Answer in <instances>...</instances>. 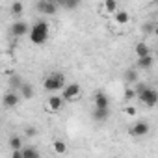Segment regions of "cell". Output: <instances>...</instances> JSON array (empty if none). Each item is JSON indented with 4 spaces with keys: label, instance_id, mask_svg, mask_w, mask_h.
Returning <instances> with one entry per match:
<instances>
[{
    "label": "cell",
    "instance_id": "25",
    "mask_svg": "<svg viewBox=\"0 0 158 158\" xmlns=\"http://www.w3.org/2000/svg\"><path fill=\"white\" fill-rule=\"evenodd\" d=\"M154 28H156V23H145L143 24V34H154Z\"/></svg>",
    "mask_w": 158,
    "mask_h": 158
},
{
    "label": "cell",
    "instance_id": "21",
    "mask_svg": "<svg viewBox=\"0 0 158 158\" xmlns=\"http://www.w3.org/2000/svg\"><path fill=\"white\" fill-rule=\"evenodd\" d=\"M23 10H24V6H23V2H19V0L11 4V15H13V17H19V15L23 13Z\"/></svg>",
    "mask_w": 158,
    "mask_h": 158
},
{
    "label": "cell",
    "instance_id": "14",
    "mask_svg": "<svg viewBox=\"0 0 158 158\" xmlns=\"http://www.w3.org/2000/svg\"><path fill=\"white\" fill-rule=\"evenodd\" d=\"M152 63H154V58H152V54H149V56L138 58L136 67H138V69H151V67H152Z\"/></svg>",
    "mask_w": 158,
    "mask_h": 158
},
{
    "label": "cell",
    "instance_id": "9",
    "mask_svg": "<svg viewBox=\"0 0 158 158\" xmlns=\"http://www.w3.org/2000/svg\"><path fill=\"white\" fill-rule=\"evenodd\" d=\"M11 34H13L15 37H23V35L30 34V28H28V24H26L24 21H15L13 26H11Z\"/></svg>",
    "mask_w": 158,
    "mask_h": 158
},
{
    "label": "cell",
    "instance_id": "2",
    "mask_svg": "<svg viewBox=\"0 0 158 158\" xmlns=\"http://www.w3.org/2000/svg\"><path fill=\"white\" fill-rule=\"evenodd\" d=\"M43 86L50 93H56V91L63 89V86H65V74L63 73H50V74H47L45 80H43Z\"/></svg>",
    "mask_w": 158,
    "mask_h": 158
},
{
    "label": "cell",
    "instance_id": "29",
    "mask_svg": "<svg viewBox=\"0 0 158 158\" xmlns=\"http://www.w3.org/2000/svg\"><path fill=\"white\" fill-rule=\"evenodd\" d=\"M154 37H158V24H156V28H154V34H152Z\"/></svg>",
    "mask_w": 158,
    "mask_h": 158
},
{
    "label": "cell",
    "instance_id": "11",
    "mask_svg": "<svg viewBox=\"0 0 158 158\" xmlns=\"http://www.w3.org/2000/svg\"><path fill=\"white\" fill-rule=\"evenodd\" d=\"M123 78H125V82H127L128 86H132V84H136V82H138V71H136L134 67H128V69H125Z\"/></svg>",
    "mask_w": 158,
    "mask_h": 158
},
{
    "label": "cell",
    "instance_id": "18",
    "mask_svg": "<svg viewBox=\"0 0 158 158\" xmlns=\"http://www.w3.org/2000/svg\"><path fill=\"white\" fill-rule=\"evenodd\" d=\"M52 147H54V152H56V154H65V152H67V145H65L63 139H56V141L52 143Z\"/></svg>",
    "mask_w": 158,
    "mask_h": 158
},
{
    "label": "cell",
    "instance_id": "6",
    "mask_svg": "<svg viewBox=\"0 0 158 158\" xmlns=\"http://www.w3.org/2000/svg\"><path fill=\"white\" fill-rule=\"evenodd\" d=\"M63 102H65V99H63L61 95H50V97L47 99L45 108H47L48 112H60V110L63 108Z\"/></svg>",
    "mask_w": 158,
    "mask_h": 158
},
{
    "label": "cell",
    "instance_id": "8",
    "mask_svg": "<svg viewBox=\"0 0 158 158\" xmlns=\"http://www.w3.org/2000/svg\"><path fill=\"white\" fill-rule=\"evenodd\" d=\"M21 99H23V97H21L15 89H11V91H8V93L4 95V106H6V108H15V106L21 102Z\"/></svg>",
    "mask_w": 158,
    "mask_h": 158
},
{
    "label": "cell",
    "instance_id": "27",
    "mask_svg": "<svg viewBox=\"0 0 158 158\" xmlns=\"http://www.w3.org/2000/svg\"><path fill=\"white\" fill-rule=\"evenodd\" d=\"M125 112H127V115H136V108H132V106H128Z\"/></svg>",
    "mask_w": 158,
    "mask_h": 158
},
{
    "label": "cell",
    "instance_id": "13",
    "mask_svg": "<svg viewBox=\"0 0 158 158\" xmlns=\"http://www.w3.org/2000/svg\"><path fill=\"white\" fill-rule=\"evenodd\" d=\"M91 117H93L95 121H106V119L110 117V108H97V106H95Z\"/></svg>",
    "mask_w": 158,
    "mask_h": 158
},
{
    "label": "cell",
    "instance_id": "19",
    "mask_svg": "<svg viewBox=\"0 0 158 158\" xmlns=\"http://www.w3.org/2000/svg\"><path fill=\"white\" fill-rule=\"evenodd\" d=\"M23 84H24V82H23V78H21L19 74H13V76L10 78V86H11V89H15V91H17V89H21V86H23Z\"/></svg>",
    "mask_w": 158,
    "mask_h": 158
},
{
    "label": "cell",
    "instance_id": "1",
    "mask_svg": "<svg viewBox=\"0 0 158 158\" xmlns=\"http://www.w3.org/2000/svg\"><path fill=\"white\" fill-rule=\"evenodd\" d=\"M30 43L32 45H45L48 35H50V28H48V23L45 21H37L32 28H30Z\"/></svg>",
    "mask_w": 158,
    "mask_h": 158
},
{
    "label": "cell",
    "instance_id": "5",
    "mask_svg": "<svg viewBox=\"0 0 158 158\" xmlns=\"http://www.w3.org/2000/svg\"><path fill=\"white\" fill-rule=\"evenodd\" d=\"M35 8L43 15H54L60 10V6L56 4V0H39V2L35 4Z\"/></svg>",
    "mask_w": 158,
    "mask_h": 158
},
{
    "label": "cell",
    "instance_id": "30",
    "mask_svg": "<svg viewBox=\"0 0 158 158\" xmlns=\"http://www.w3.org/2000/svg\"><path fill=\"white\" fill-rule=\"evenodd\" d=\"M156 56H158V48H156Z\"/></svg>",
    "mask_w": 158,
    "mask_h": 158
},
{
    "label": "cell",
    "instance_id": "23",
    "mask_svg": "<svg viewBox=\"0 0 158 158\" xmlns=\"http://www.w3.org/2000/svg\"><path fill=\"white\" fill-rule=\"evenodd\" d=\"M80 2H82V0H67L65 10H67V11H74V10L80 8Z\"/></svg>",
    "mask_w": 158,
    "mask_h": 158
},
{
    "label": "cell",
    "instance_id": "24",
    "mask_svg": "<svg viewBox=\"0 0 158 158\" xmlns=\"http://www.w3.org/2000/svg\"><path fill=\"white\" fill-rule=\"evenodd\" d=\"M125 99H127V101L138 99V93H136V89H134V88H127V91H125Z\"/></svg>",
    "mask_w": 158,
    "mask_h": 158
},
{
    "label": "cell",
    "instance_id": "15",
    "mask_svg": "<svg viewBox=\"0 0 158 158\" xmlns=\"http://www.w3.org/2000/svg\"><path fill=\"white\" fill-rule=\"evenodd\" d=\"M114 19H115L117 24H127V23L130 21V15H128L125 10H117V11L114 13Z\"/></svg>",
    "mask_w": 158,
    "mask_h": 158
},
{
    "label": "cell",
    "instance_id": "26",
    "mask_svg": "<svg viewBox=\"0 0 158 158\" xmlns=\"http://www.w3.org/2000/svg\"><path fill=\"white\" fill-rule=\"evenodd\" d=\"M24 134H26L28 138H34V136L37 134V128H35V127H26V128H24Z\"/></svg>",
    "mask_w": 158,
    "mask_h": 158
},
{
    "label": "cell",
    "instance_id": "7",
    "mask_svg": "<svg viewBox=\"0 0 158 158\" xmlns=\"http://www.w3.org/2000/svg\"><path fill=\"white\" fill-rule=\"evenodd\" d=\"M128 134L134 136V138H141V136H147L149 134V125L145 121H138L134 123L130 128H128Z\"/></svg>",
    "mask_w": 158,
    "mask_h": 158
},
{
    "label": "cell",
    "instance_id": "20",
    "mask_svg": "<svg viewBox=\"0 0 158 158\" xmlns=\"http://www.w3.org/2000/svg\"><path fill=\"white\" fill-rule=\"evenodd\" d=\"M23 156L24 158H39V151L34 147H24L23 149Z\"/></svg>",
    "mask_w": 158,
    "mask_h": 158
},
{
    "label": "cell",
    "instance_id": "10",
    "mask_svg": "<svg viewBox=\"0 0 158 158\" xmlns=\"http://www.w3.org/2000/svg\"><path fill=\"white\" fill-rule=\"evenodd\" d=\"M134 54H136V58H143V56H149L151 54V48H149V45L145 41H139L134 47Z\"/></svg>",
    "mask_w": 158,
    "mask_h": 158
},
{
    "label": "cell",
    "instance_id": "12",
    "mask_svg": "<svg viewBox=\"0 0 158 158\" xmlns=\"http://www.w3.org/2000/svg\"><path fill=\"white\" fill-rule=\"evenodd\" d=\"M93 102H95V106L97 108H110V99L104 95V93H95V97H93Z\"/></svg>",
    "mask_w": 158,
    "mask_h": 158
},
{
    "label": "cell",
    "instance_id": "17",
    "mask_svg": "<svg viewBox=\"0 0 158 158\" xmlns=\"http://www.w3.org/2000/svg\"><path fill=\"white\" fill-rule=\"evenodd\" d=\"M102 10L106 13H115L117 11V0H104V2H102Z\"/></svg>",
    "mask_w": 158,
    "mask_h": 158
},
{
    "label": "cell",
    "instance_id": "22",
    "mask_svg": "<svg viewBox=\"0 0 158 158\" xmlns=\"http://www.w3.org/2000/svg\"><path fill=\"white\" fill-rule=\"evenodd\" d=\"M10 147L11 149H23V138L21 136H11L10 138Z\"/></svg>",
    "mask_w": 158,
    "mask_h": 158
},
{
    "label": "cell",
    "instance_id": "28",
    "mask_svg": "<svg viewBox=\"0 0 158 158\" xmlns=\"http://www.w3.org/2000/svg\"><path fill=\"white\" fill-rule=\"evenodd\" d=\"M56 4L60 6V10H65V4H67V0H56Z\"/></svg>",
    "mask_w": 158,
    "mask_h": 158
},
{
    "label": "cell",
    "instance_id": "16",
    "mask_svg": "<svg viewBox=\"0 0 158 158\" xmlns=\"http://www.w3.org/2000/svg\"><path fill=\"white\" fill-rule=\"evenodd\" d=\"M19 91H21V97H23V99H32V97H34V93H35V91H34V88H32V84H26V82L21 86V89H19Z\"/></svg>",
    "mask_w": 158,
    "mask_h": 158
},
{
    "label": "cell",
    "instance_id": "4",
    "mask_svg": "<svg viewBox=\"0 0 158 158\" xmlns=\"http://www.w3.org/2000/svg\"><path fill=\"white\" fill-rule=\"evenodd\" d=\"M80 93H82V88H80V84H76V82H73V84H65L63 89H61V97L65 99V102H73V101H76L78 97H80Z\"/></svg>",
    "mask_w": 158,
    "mask_h": 158
},
{
    "label": "cell",
    "instance_id": "3",
    "mask_svg": "<svg viewBox=\"0 0 158 158\" xmlns=\"http://www.w3.org/2000/svg\"><path fill=\"white\" fill-rule=\"evenodd\" d=\"M138 101L141 102V104H145L147 108H152V106H156L158 104V91L154 89V88H145L141 93H138Z\"/></svg>",
    "mask_w": 158,
    "mask_h": 158
}]
</instances>
